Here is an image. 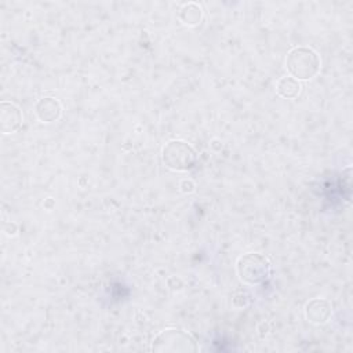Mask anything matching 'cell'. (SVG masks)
I'll return each mask as SVG.
<instances>
[{
    "mask_svg": "<svg viewBox=\"0 0 353 353\" xmlns=\"http://www.w3.org/2000/svg\"><path fill=\"white\" fill-rule=\"evenodd\" d=\"M321 61L317 52L309 47L292 48L285 59V68L295 80H307L320 72Z\"/></svg>",
    "mask_w": 353,
    "mask_h": 353,
    "instance_id": "obj_1",
    "label": "cell"
},
{
    "mask_svg": "<svg viewBox=\"0 0 353 353\" xmlns=\"http://www.w3.org/2000/svg\"><path fill=\"white\" fill-rule=\"evenodd\" d=\"M236 269L240 280L251 285L265 281L270 274L269 261L256 252H248L240 256Z\"/></svg>",
    "mask_w": 353,
    "mask_h": 353,
    "instance_id": "obj_2",
    "label": "cell"
},
{
    "mask_svg": "<svg viewBox=\"0 0 353 353\" xmlns=\"http://www.w3.org/2000/svg\"><path fill=\"white\" fill-rule=\"evenodd\" d=\"M163 163L174 171L192 170L197 163L196 150L185 141H170L163 148Z\"/></svg>",
    "mask_w": 353,
    "mask_h": 353,
    "instance_id": "obj_3",
    "label": "cell"
},
{
    "mask_svg": "<svg viewBox=\"0 0 353 353\" xmlns=\"http://www.w3.org/2000/svg\"><path fill=\"white\" fill-rule=\"evenodd\" d=\"M152 349L156 352L186 353V352H196L197 345L190 334L178 328H167L153 339Z\"/></svg>",
    "mask_w": 353,
    "mask_h": 353,
    "instance_id": "obj_4",
    "label": "cell"
},
{
    "mask_svg": "<svg viewBox=\"0 0 353 353\" xmlns=\"http://www.w3.org/2000/svg\"><path fill=\"white\" fill-rule=\"evenodd\" d=\"M23 123L21 109L11 102H1L0 105V128L4 134H12L19 130Z\"/></svg>",
    "mask_w": 353,
    "mask_h": 353,
    "instance_id": "obj_5",
    "label": "cell"
},
{
    "mask_svg": "<svg viewBox=\"0 0 353 353\" xmlns=\"http://www.w3.org/2000/svg\"><path fill=\"white\" fill-rule=\"evenodd\" d=\"M306 319L313 324H324L328 321V319L332 314L331 303L321 298H314L310 302H307L305 307Z\"/></svg>",
    "mask_w": 353,
    "mask_h": 353,
    "instance_id": "obj_6",
    "label": "cell"
},
{
    "mask_svg": "<svg viewBox=\"0 0 353 353\" xmlns=\"http://www.w3.org/2000/svg\"><path fill=\"white\" fill-rule=\"evenodd\" d=\"M62 108L55 98H41L36 103V114L43 123H52L61 117Z\"/></svg>",
    "mask_w": 353,
    "mask_h": 353,
    "instance_id": "obj_7",
    "label": "cell"
},
{
    "mask_svg": "<svg viewBox=\"0 0 353 353\" xmlns=\"http://www.w3.org/2000/svg\"><path fill=\"white\" fill-rule=\"evenodd\" d=\"M276 91L280 97L291 99L295 98L299 91H301V84L298 80H295L294 77L288 76V77H281L277 84H276Z\"/></svg>",
    "mask_w": 353,
    "mask_h": 353,
    "instance_id": "obj_8",
    "label": "cell"
},
{
    "mask_svg": "<svg viewBox=\"0 0 353 353\" xmlns=\"http://www.w3.org/2000/svg\"><path fill=\"white\" fill-rule=\"evenodd\" d=\"M201 17H203L201 7L197 6V4H194V3L185 4V6L181 8V11H179V19H181L185 25H189V26H193V25L200 23Z\"/></svg>",
    "mask_w": 353,
    "mask_h": 353,
    "instance_id": "obj_9",
    "label": "cell"
}]
</instances>
